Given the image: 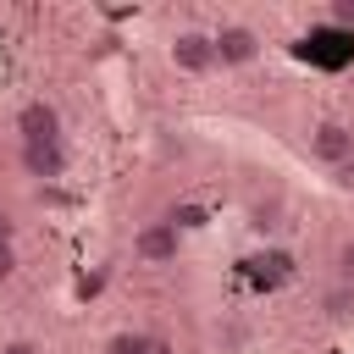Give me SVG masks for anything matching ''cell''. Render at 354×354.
<instances>
[{
    "label": "cell",
    "instance_id": "obj_5",
    "mask_svg": "<svg viewBox=\"0 0 354 354\" xmlns=\"http://www.w3.org/2000/svg\"><path fill=\"white\" fill-rule=\"evenodd\" d=\"M210 39H216V66H249V61H260V33L249 22H221V28H210Z\"/></svg>",
    "mask_w": 354,
    "mask_h": 354
},
{
    "label": "cell",
    "instance_id": "obj_11",
    "mask_svg": "<svg viewBox=\"0 0 354 354\" xmlns=\"http://www.w3.org/2000/svg\"><path fill=\"white\" fill-rule=\"evenodd\" d=\"M11 271H17V238H11V243H0V282H6Z\"/></svg>",
    "mask_w": 354,
    "mask_h": 354
},
{
    "label": "cell",
    "instance_id": "obj_1",
    "mask_svg": "<svg viewBox=\"0 0 354 354\" xmlns=\"http://www.w3.org/2000/svg\"><path fill=\"white\" fill-rule=\"evenodd\" d=\"M17 144H22V166L28 177H61L66 171V127L61 111L50 100H22L17 105Z\"/></svg>",
    "mask_w": 354,
    "mask_h": 354
},
{
    "label": "cell",
    "instance_id": "obj_3",
    "mask_svg": "<svg viewBox=\"0 0 354 354\" xmlns=\"http://www.w3.org/2000/svg\"><path fill=\"white\" fill-rule=\"evenodd\" d=\"M166 55H171V66H177V72H188V77L216 72V39H210L205 28H177V33H171V44H166Z\"/></svg>",
    "mask_w": 354,
    "mask_h": 354
},
{
    "label": "cell",
    "instance_id": "obj_8",
    "mask_svg": "<svg viewBox=\"0 0 354 354\" xmlns=\"http://www.w3.org/2000/svg\"><path fill=\"white\" fill-rule=\"evenodd\" d=\"M326 22L343 28V33H354V0H326Z\"/></svg>",
    "mask_w": 354,
    "mask_h": 354
},
{
    "label": "cell",
    "instance_id": "obj_7",
    "mask_svg": "<svg viewBox=\"0 0 354 354\" xmlns=\"http://www.w3.org/2000/svg\"><path fill=\"white\" fill-rule=\"evenodd\" d=\"M348 310H354V288H343V282H337V288L326 293V321H343Z\"/></svg>",
    "mask_w": 354,
    "mask_h": 354
},
{
    "label": "cell",
    "instance_id": "obj_2",
    "mask_svg": "<svg viewBox=\"0 0 354 354\" xmlns=\"http://www.w3.org/2000/svg\"><path fill=\"white\" fill-rule=\"evenodd\" d=\"M177 249H183V227H177L171 216L144 221V227L133 232V260H138V266H171Z\"/></svg>",
    "mask_w": 354,
    "mask_h": 354
},
{
    "label": "cell",
    "instance_id": "obj_10",
    "mask_svg": "<svg viewBox=\"0 0 354 354\" xmlns=\"http://www.w3.org/2000/svg\"><path fill=\"white\" fill-rule=\"evenodd\" d=\"M0 354H44V343H33V337H11V343H0Z\"/></svg>",
    "mask_w": 354,
    "mask_h": 354
},
{
    "label": "cell",
    "instance_id": "obj_12",
    "mask_svg": "<svg viewBox=\"0 0 354 354\" xmlns=\"http://www.w3.org/2000/svg\"><path fill=\"white\" fill-rule=\"evenodd\" d=\"M11 238H17V227H11V216L0 210V243H11Z\"/></svg>",
    "mask_w": 354,
    "mask_h": 354
},
{
    "label": "cell",
    "instance_id": "obj_6",
    "mask_svg": "<svg viewBox=\"0 0 354 354\" xmlns=\"http://www.w3.org/2000/svg\"><path fill=\"white\" fill-rule=\"evenodd\" d=\"M100 354H155V332H138V326H122L100 343Z\"/></svg>",
    "mask_w": 354,
    "mask_h": 354
},
{
    "label": "cell",
    "instance_id": "obj_9",
    "mask_svg": "<svg viewBox=\"0 0 354 354\" xmlns=\"http://www.w3.org/2000/svg\"><path fill=\"white\" fill-rule=\"evenodd\" d=\"M337 282H343V288H354V238L337 249Z\"/></svg>",
    "mask_w": 354,
    "mask_h": 354
},
{
    "label": "cell",
    "instance_id": "obj_4",
    "mask_svg": "<svg viewBox=\"0 0 354 354\" xmlns=\"http://www.w3.org/2000/svg\"><path fill=\"white\" fill-rule=\"evenodd\" d=\"M310 160L315 166H354V133H348V122H337V116H326V122H315L310 127Z\"/></svg>",
    "mask_w": 354,
    "mask_h": 354
}]
</instances>
